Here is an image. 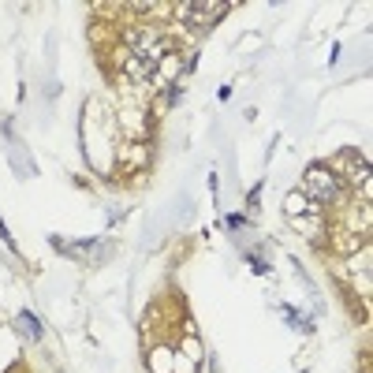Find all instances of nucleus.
I'll list each match as a JSON object with an SVG mask.
<instances>
[{
  "instance_id": "2",
  "label": "nucleus",
  "mask_w": 373,
  "mask_h": 373,
  "mask_svg": "<svg viewBox=\"0 0 373 373\" xmlns=\"http://www.w3.org/2000/svg\"><path fill=\"white\" fill-rule=\"evenodd\" d=\"M303 187H306L310 198H317V202H336V198H340V179H336V172H329L325 165L306 168Z\"/></svg>"
},
{
  "instance_id": "3",
  "label": "nucleus",
  "mask_w": 373,
  "mask_h": 373,
  "mask_svg": "<svg viewBox=\"0 0 373 373\" xmlns=\"http://www.w3.org/2000/svg\"><path fill=\"white\" fill-rule=\"evenodd\" d=\"M19 329H23L26 336H30V340H41V321H38V317H34L30 310H23V314H19Z\"/></svg>"
},
{
  "instance_id": "4",
  "label": "nucleus",
  "mask_w": 373,
  "mask_h": 373,
  "mask_svg": "<svg viewBox=\"0 0 373 373\" xmlns=\"http://www.w3.org/2000/svg\"><path fill=\"white\" fill-rule=\"evenodd\" d=\"M243 224H247V216H243V213H232V216H228V228H232V232L243 228Z\"/></svg>"
},
{
  "instance_id": "1",
  "label": "nucleus",
  "mask_w": 373,
  "mask_h": 373,
  "mask_svg": "<svg viewBox=\"0 0 373 373\" xmlns=\"http://www.w3.org/2000/svg\"><path fill=\"white\" fill-rule=\"evenodd\" d=\"M228 12L224 0H190V4H179V19L194 30H205V26L221 23V15Z\"/></svg>"
}]
</instances>
